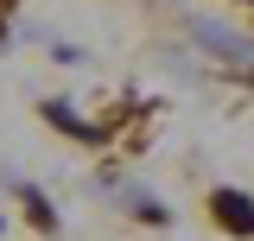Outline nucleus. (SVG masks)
<instances>
[{
    "mask_svg": "<svg viewBox=\"0 0 254 241\" xmlns=\"http://www.w3.org/2000/svg\"><path fill=\"white\" fill-rule=\"evenodd\" d=\"M210 210H216V222L229 229V235H254V203L242 197V190H216Z\"/></svg>",
    "mask_w": 254,
    "mask_h": 241,
    "instance_id": "1",
    "label": "nucleus"
},
{
    "mask_svg": "<svg viewBox=\"0 0 254 241\" xmlns=\"http://www.w3.org/2000/svg\"><path fill=\"white\" fill-rule=\"evenodd\" d=\"M197 38H203V45H210V51H216V58H229V63H242V70H254V58H248V45H242V38H229V32H216V26H203V19H197Z\"/></svg>",
    "mask_w": 254,
    "mask_h": 241,
    "instance_id": "2",
    "label": "nucleus"
},
{
    "mask_svg": "<svg viewBox=\"0 0 254 241\" xmlns=\"http://www.w3.org/2000/svg\"><path fill=\"white\" fill-rule=\"evenodd\" d=\"M19 203H26V216H32V229H38V235H51V229H58V216H51V203H45L38 190L19 184Z\"/></svg>",
    "mask_w": 254,
    "mask_h": 241,
    "instance_id": "3",
    "label": "nucleus"
},
{
    "mask_svg": "<svg viewBox=\"0 0 254 241\" xmlns=\"http://www.w3.org/2000/svg\"><path fill=\"white\" fill-rule=\"evenodd\" d=\"M45 115H51V127H64V133H89V127H83V120L70 115L64 102H45Z\"/></svg>",
    "mask_w": 254,
    "mask_h": 241,
    "instance_id": "4",
    "label": "nucleus"
},
{
    "mask_svg": "<svg viewBox=\"0 0 254 241\" xmlns=\"http://www.w3.org/2000/svg\"><path fill=\"white\" fill-rule=\"evenodd\" d=\"M6 6H13V0H0V13H6Z\"/></svg>",
    "mask_w": 254,
    "mask_h": 241,
    "instance_id": "5",
    "label": "nucleus"
}]
</instances>
